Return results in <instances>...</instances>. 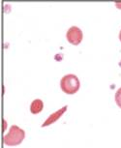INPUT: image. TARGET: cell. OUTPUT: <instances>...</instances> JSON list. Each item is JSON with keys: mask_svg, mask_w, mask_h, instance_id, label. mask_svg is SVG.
Returning <instances> with one entry per match:
<instances>
[{"mask_svg": "<svg viewBox=\"0 0 121 148\" xmlns=\"http://www.w3.org/2000/svg\"><path fill=\"white\" fill-rule=\"evenodd\" d=\"M44 108V102L41 99H35L33 100L30 104V112L32 114H38L40 113Z\"/></svg>", "mask_w": 121, "mask_h": 148, "instance_id": "5b68a950", "label": "cell"}, {"mask_svg": "<svg viewBox=\"0 0 121 148\" xmlns=\"http://www.w3.org/2000/svg\"><path fill=\"white\" fill-rule=\"evenodd\" d=\"M114 100H115V103H116V105L121 108V87L118 88L117 91L115 92Z\"/></svg>", "mask_w": 121, "mask_h": 148, "instance_id": "8992f818", "label": "cell"}, {"mask_svg": "<svg viewBox=\"0 0 121 148\" xmlns=\"http://www.w3.org/2000/svg\"><path fill=\"white\" fill-rule=\"evenodd\" d=\"M5 130H6V121H5V120L3 119V132H4Z\"/></svg>", "mask_w": 121, "mask_h": 148, "instance_id": "ba28073f", "label": "cell"}, {"mask_svg": "<svg viewBox=\"0 0 121 148\" xmlns=\"http://www.w3.org/2000/svg\"><path fill=\"white\" fill-rule=\"evenodd\" d=\"M25 138V132L16 125H12L6 135L3 136V143L8 146L19 145Z\"/></svg>", "mask_w": 121, "mask_h": 148, "instance_id": "6da1fadb", "label": "cell"}, {"mask_svg": "<svg viewBox=\"0 0 121 148\" xmlns=\"http://www.w3.org/2000/svg\"><path fill=\"white\" fill-rule=\"evenodd\" d=\"M67 110H68V106H64V107H62L61 108H59L58 110H56L55 112L52 113L50 115L47 117V118L46 119V121H45L43 124H42V128H45V127H47V126H50L52 124H53V123H55L56 121H58L59 119L62 117V115L64 113L66 112Z\"/></svg>", "mask_w": 121, "mask_h": 148, "instance_id": "277c9868", "label": "cell"}, {"mask_svg": "<svg viewBox=\"0 0 121 148\" xmlns=\"http://www.w3.org/2000/svg\"><path fill=\"white\" fill-rule=\"evenodd\" d=\"M66 39L71 45L78 46L81 43L83 39V32L80 27L73 25L68 29L66 33Z\"/></svg>", "mask_w": 121, "mask_h": 148, "instance_id": "3957f363", "label": "cell"}, {"mask_svg": "<svg viewBox=\"0 0 121 148\" xmlns=\"http://www.w3.org/2000/svg\"><path fill=\"white\" fill-rule=\"evenodd\" d=\"M60 87L64 93L73 95L77 93L80 87V82L74 74H68L62 77L60 80Z\"/></svg>", "mask_w": 121, "mask_h": 148, "instance_id": "7a4b0ae2", "label": "cell"}, {"mask_svg": "<svg viewBox=\"0 0 121 148\" xmlns=\"http://www.w3.org/2000/svg\"><path fill=\"white\" fill-rule=\"evenodd\" d=\"M118 38H119V40L121 42V29H120V31H119V35H118Z\"/></svg>", "mask_w": 121, "mask_h": 148, "instance_id": "9c48e42d", "label": "cell"}, {"mask_svg": "<svg viewBox=\"0 0 121 148\" xmlns=\"http://www.w3.org/2000/svg\"><path fill=\"white\" fill-rule=\"evenodd\" d=\"M114 5H115V7H116L117 9L121 10V1H115L114 2Z\"/></svg>", "mask_w": 121, "mask_h": 148, "instance_id": "52a82bcc", "label": "cell"}]
</instances>
